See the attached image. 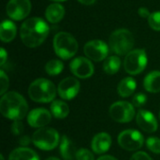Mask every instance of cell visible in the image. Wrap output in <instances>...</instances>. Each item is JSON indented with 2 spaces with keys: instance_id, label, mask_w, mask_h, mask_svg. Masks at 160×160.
<instances>
[{
  "instance_id": "obj_29",
  "label": "cell",
  "mask_w": 160,
  "mask_h": 160,
  "mask_svg": "<svg viewBox=\"0 0 160 160\" xmlns=\"http://www.w3.org/2000/svg\"><path fill=\"white\" fill-rule=\"evenodd\" d=\"M147 101V97L142 94V93H139V94H136L134 97H133V99H132V102H133V105L137 108H141L142 107Z\"/></svg>"
},
{
  "instance_id": "obj_17",
  "label": "cell",
  "mask_w": 160,
  "mask_h": 160,
  "mask_svg": "<svg viewBox=\"0 0 160 160\" xmlns=\"http://www.w3.org/2000/svg\"><path fill=\"white\" fill-rule=\"evenodd\" d=\"M65 15V8L60 4H52L45 10V16L48 22L52 23L59 22Z\"/></svg>"
},
{
  "instance_id": "obj_12",
  "label": "cell",
  "mask_w": 160,
  "mask_h": 160,
  "mask_svg": "<svg viewBox=\"0 0 160 160\" xmlns=\"http://www.w3.org/2000/svg\"><path fill=\"white\" fill-rule=\"evenodd\" d=\"M80 88V82L76 78L68 77L59 82L57 87V93L62 99L70 100L78 95Z\"/></svg>"
},
{
  "instance_id": "obj_24",
  "label": "cell",
  "mask_w": 160,
  "mask_h": 160,
  "mask_svg": "<svg viewBox=\"0 0 160 160\" xmlns=\"http://www.w3.org/2000/svg\"><path fill=\"white\" fill-rule=\"evenodd\" d=\"M120 67H121V60L116 55H112L107 57L103 64V69L109 75H113L116 72H118Z\"/></svg>"
},
{
  "instance_id": "obj_15",
  "label": "cell",
  "mask_w": 160,
  "mask_h": 160,
  "mask_svg": "<svg viewBox=\"0 0 160 160\" xmlns=\"http://www.w3.org/2000/svg\"><path fill=\"white\" fill-rule=\"evenodd\" d=\"M136 121L140 128L148 133H154L158 130V125L155 115L145 110H140L136 116Z\"/></svg>"
},
{
  "instance_id": "obj_34",
  "label": "cell",
  "mask_w": 160,
  "mask_h": 160,
  "mask_svg": "<svg viewBox=\"0 0 160 160\" xmlns=\"http://www.w3.org/2000/svg\"><path fill=\"white\" fill-rule=\"evenodd\" d=\"M7 57H8L7 52L5 51L4 48H1V50H0V65L1 66H4V64L7 60Z\"/></svg>"
},
{
  "instance_id": "obj_4",
  "label": "cell",
  "mask_w": 160,
  "mask_h": 160,
  "mask_svg": "<svg viewBox=\"0 0 160 160\" xmlns=\"http://www.w3.org/2000/svg\"><path fill=\"white\" fill-rule=\"evenodd\" d=\"M135 39L132 33L125 28L112 32L109 39L111 50L117 55H127L132 51Z\"/></svg>"
},
{
  "instance_id": "obj_38",
  "label": "cell",
  "mask_w": 160,
  "mask_h": 160,
  "mask_svg": "<svg viewBox=\"0 0 160 160\" xmlns=\"http://www.w3.org/2000/svg\"><path fill=\"white\" fill-rule=\"evenodd\" d=\"M46 160H60V159H58L57 158H47Z\"/></svg>"
},
{
  "instance_id": "obj_30",
  "label": "cell",
  "mask_w": 160,
  "mask_h": 160,
  "mask_svg": "<svg viewBox=\"0 0 160 160\" xmlns=\"http://www.w3.org/2000/svg\"><path fill=\"white\" fill-rule=\"evenodd\" d=\"M0 82H1V91L0 94L1 95H5L6 91L8 88V78L6 75V73L1 70L0 71Z\"/></svg>"
},
{
  "instance_id": "obj_11",
  "label": "cell",
  "mask_w": 160,
  "mask_h": 160,
  "mask_svg": "<svg viewBox=\"0 0 160 160\" xmlns=\"http://www.w3.org/2000/svg\"><path fill=\"white\" fill-rule=\"evenodd\" d=\"M6 11L8 17L15 21H21L26 18L31 11L30 0H9Z\"/></svg>"
},
{
  "instance_id": "obj_31",
  "label": "cell",
  "mask_w": 160,
  "mask_h": 160,
  "mask_svg": "<svg viewBox=\"0 0 160 160\" xmlns=\"http://www.w3.org/2000/svg\"><path fill=\"white\" fill-rule=\"evenodd\" d=\"M23 131V125L21 121H14L11 125V132L13 135H21Z\"/></svg>"
},
{
  "instance_id": "obj_41",
  "label": "cell",
  "mask_w": 160,
  "mask_h": 160,
  "mask_svg": "<svg viewBox=\"0 0 160 160\" xmlns=\"http://www.w3.org/2000/svg\"><path fill=\"white\" fill-rule=\"evenodd\" d=\"M159 120H160V112H159Z\"/></svg>"
},
{
  "instance_id": "obj_19",
  "label": "cell",
  "mask_w": 160,
  "mask_h": 160,
  "mask_svg": "<svg viewBox=\"0 0 160 160\" xmlns=\"http://www.w3.org/2000/svg\"><path fill=\"white\" fill-rule=\"evenodd\" d=\"M16 25L13 22L5 20L0 25V38L3 42H10L16 36Z\"/></svg>"
},
{
  "instance_id": "obj_37",
  "label": "cell",
  "mask_w": 160,
  "mask_h": 160,
  "mask_svg": "<svg viewBox=\"0 0 160 160\" xmlns=\"http://www.w3.org/2000/svg\"><path fill=\"white\" fill-rule=\"evenodd\" d=\"M98 160H118L117 158L112 157V156H102L99 158H98Z\"/></svg>"
},
{
  "instance_id": "obj_32",
  "label": "cell",
  "mask_w": 160,
  "mask_h": 160,
  "mask_svg": "<svg viewBox=\"0 0 160 160\" xmlns=\"http://www.w3.org/2000/svg\"><path fill=\"white\" fill-rule=\"evenodd\" d=\"M130 160H152V158L145 152H137L131 157Z\"/></svg>"
},
{
  "instance_id": "obj_23",
  "label": "cell",
  "mask_w": 160,
  "mask_h": 160,
  "mask_svg": "<svg viewBox=\"0 0 160 160\" xmlns=\"http://www.w3.org/2000/svg\"><path fill=\"white\" fill-rule=\"evenodd\" d=\"M51 112L55 118L64 119L68 115L69 108L66 102L62 100H54L51 104Z\"/></svg>"
},
{
  "instance_id": "obj_25",
  "label": "cell",
  "mask_w": 160,
  "mask_h": 160,
  "mask_svg": "<svg viewBox=\"0 0 160 160\" xmlns=\"http://www.w3.org/2000/svg\"><path fill=\"white\" fill-rule=\"evenodd\" d=\"M63 69H64V64L57 59L50 60L45 66L46 72L51 76H56L60 74L63 71Z\"/></svg>"
},
{
  "instance_id": "obj_8",
  "label": "cell",
  "mask_w": 160,
  "mask_h": 160,
  "mask_svg": "<svg viewBox=\"0 0 160 160\" xmlns=\"http://www.w3.org/2000/svg\"><path fill=\"white\" fill-rule=\"evenodd\" d=\"M110 115L117 123H128L135 117L134 105L128 101H117L110 107Z\"/></svg>"
},
{
  "instance_id": "obj_22",
  "label": "cell",
  "mask_w": 160,
  "mask_h": 160,
  "mask_svg": "<svg viewBox=\"0 0 160 160\" xmlns=\"http://www.w3.org/2000/svg\"><path fill=\"white\" fill-rule=\"evenodd\" d=\"M8 160H39V158L33 150L26 147H20L10 153Z\"/></svg>"
},
{
  "instance_id": "obj_39",
  "label": "cell",
  "mask_w": 160,
  "mask_h": 160,
  "mask_svg": "<svg viewBox=\"0 0 160 160\" xmlns=\"http://www.w3.org/2000/svg\"><path fill=\"white\" fill-rule=\"evenodd\" d=\"M52 1H56V2H62V1H66V0H52Z\"/></svg>"
},
{
  "instance_id": "obj_6",
  "label": "cell",
  "mask_w": 160,
  "mask_h": 160,
  "mask_svg": "<svg viewBox=\"0 0 160 160\" xmlns=\"http://www.w3.org/2000/svg\"><path fill=\"white\" fill-rule=\"evenodd\" d=\"M32 142L40 150L50 151L54 149L60 142L58 132L52 128H41L34 132Z\"/></svg>"
},
{
  "instance_id": "obj_1",
  "label": "cell",
  "mask_w": 160,
  "mask_h": 160,
  "mask_svg": "<svg viewBox=\"0 0 160 160\" xmlns=\"http://www.w3.org/2000/svg\"><path fill=\"white\" fill-rule=\"evenodd\" d=\"M50 28L47 22L38 17H33L24 21L20 29L22 43L29 48H36L47 38Z\"/></svg>"
},
{
  "instance_id": "obj_36",
  "label": "cell",
  "mask_w": 160,
  "mask_h": 160,
  "mask_svg": "<svg viewBox=\"0 0 160 160\" xmlns=\"http://www.w3.org/2000/svg\"><path fill=\"white\" fill-rule=\"evenodd\" d=\"M80 3H82V5H85V6H90V5H93L97 0H78Z\"/></svg>"
},
{
  "instance_id": "obj_13",
  "label": "cell",
  "mask_w": 160,
  "mask_h": 160,
  "mask_svg": "<svg viewBox=\"0 0 160 160\" xmlns=\"http://www.w3.org/2000/svg\"><path fill=\"white\" fill-rule=\"evenodd\" d=\"M71 72L78 78L87 79L94 74V66L92 62L85 57H77L70 63Z\"/></svg>"
},
{
  "instance_id": "obj_10",
  "label": "cell",
  "mask_w": 160,
  "mask_h": 160,
  "mask_svg": "<svg viewBox=\"0 0 160 160\" xmlns=\"http://www.w3.org/2000/svg\"><path fill=\"white\" fill-rule=\"evenodd\" d=\"M83 52L87 58L96 62H100L107 58L109 53V47L104 41L95 39L88 41L84 45Z\"/></svg>"
},
{
  "instance_id": "obj_9",
  "label": "cell",
  "mask_w": 160,
  "mask_h": 160,
  "mask_svg": "<svg viewBox=\"0 0 160 160\" xmlns=\"http://www.w3.org/2000/svg\"><path fill=\"white\" fill-rule=\"evenodd\" d=\"M118 144L127 151H136L143 144V136L135 129H127L118 136Z\"/></svg>"
},
{
  "instance_id": "obj_33",
  "label": "cell",
  "mask_w": 160,
  "mask_h": 160,
  "mask_svg": "<svg viewBox=\"0 0 160 160\" xmlns=\"http://www.w3.org/2000/svg\"><path fill=\"white\" fill-rule=\"evenodd\" d=\"M139 15L141 16V17H142V18H149V16H150V11L148 10V8H144V7H142V8H139Z\"/></svg>"
},
{
  "instance_id": "obj_7",
  "label": "cell",
  "mask_w": 160,
  "mask_h": 160,
  "mask_svg": "<svg viewBox=\"0 0 160 160\" xmlns=\"http://www.w3.org/2000/svg\"><path fill=\"white\" fill-rule=\"evenodd\" d=\"M147 66V54L142 49H136L129 52L124 60L125 70L130 75H138Z\"/></svg>"
},
{
  "instance_id": "obj_21",
  "label": "cell",
  "mask_w": 160,
  "mask_h": 160,
  "mask_svg": "<svg viewBox=\"0 0 160 160\" xmlns=\"http://www.w3.org/2000/svg\"><path fill=\"white\" fill-rule=\"evenodd\" d=\"M136 87H137L136 81L131 77H127L119 82L117 86V92L120 97L128 98L134 93Z\"/></svg>"
},
{
  "instance_id": "obj_35",
  "label": "cell",
  "mask_w": 160,
  "mask_h": 160,
  "mask_svg": "<svg viewBox=\"0 0 160 160\" xmlns=\"http://www.w3.org/2000/svg\"><path fill=\"white\" fill-rule=\"evenodd\" d=\"M30 142H31V140H30V138H29L28 136H22V137H21L20 140H19V143H20L21 145H22V147L28 145V144L30 143Z\"/></svg>"
},
{
  "instance_id": "obj_28",
  "label": "cell",
  "mask_w": 160,
  "mask_h": 160,
  "mask_svg": "<svg viewBox=\"0 0 160 160\" xmlns=\"http://www.w3.org/2000/svg\"><path fill=\"white\" fill-rule=\"evenodd\" d=\"M76 160H95V158L89 150L80 149L76 153Z\"/></svg>"
},
{
  "instance_id": "obj_3",
  "label": "cell",
  "mask_w": 160,
  "mask_h": 160,
  "mask_svg": "<svg viewBox=\"0 0 160 160\" xmlns=\"http://www.w3.org/2000/svg\"><path fill=\"white\" fill-rule=\"evenodd\" d=\"M56 88L54 84L47 79H38L34 81L28 88L29 98L38 103H49L55 98Z\"/></svg>"
},
{
  "instance_id": "obj_16",
  "label": "cell",
  "mask_w": 160,
  "mask_h": 160,
  "mask_svg": "<svg viewBox=\"0 0 160 160\" xmlns=\"http://www.w3.org/2000/svg\"><path fill=\"white\" fill-rule=\"evenodd\" d=\"M112 145V138L108 133L101 132L97 135L92 140L91 146L94 153L101 155L106 153Z\"/></svg>"
},
{
  "instance_id": "obj_5",
  "label": "cell",
  "mask_w": 160,
  "mask_h": 160,
  "mask_svg": "<svg viewBox=\"0 0 160 160\" xmlns=\"http://www.w3.org/2000/svg\"><path fill=\"white\" fill-rule=\"evenodd\" d=\"M53 49L57 56L68 60L75 55L78 51V42L69 33H57L53 38Z\"/></svg>"
},
{
  "instance_id": "obj_14",
  "label": "cell",
  "mask_w": 160,
  "mask_h": 160,
  "mask_svg": "<svg viewBox=\"0 0 160 160\" xmlns=\"http://www.w3.org/2000/svg\"><path fill=\"white\" fill-rule=\"evenodd\" d=\"M52 120V112L43 108L32 110L27 114V123L32 128H45Z\"/></svg>"
},
{
  "instance_id": "obj_20",
  "label": "cell",
  "mask_w": 160,
  "mask_h": 160,
  "mask_svg": "<svg viewBox=\"0 0 160 160\" xmlns=\"http://www.w3.org/2000/svg\"><path fill=\"white\" fill-rule=\"evenodd\" d=\"M143 86L147 92L158 93L160 92V71L150 72L143 81Z\"/></svg>"
},
{
  "instance_id": "obj_26",
  "label": "cell",
  "mask_w": 160,
  "mask_h": 160,
  "mask_svg": "<svg viewBox=\"0 0 160 160\" xmlns=\"http://www.w3.org/2000/svg\"><path fill=\"white\" fill-rule=\"evenodd\" d=\"M147 148L154 154H160V139L158 137H150L146 141Z\"/></svg>"
},
{
  "instance_id": "obj_18",
  "label": "cell",
  "mask_w": 160,
  "mask_h": 160,
  "mask_svg": "<svg viewBox=\"0 0 160 160\" xmlns=\"http://www.w3.org/2000/svg\"><path fill=\"white\" fill-rule=\"evenodd\" d=\"M59 151L62 156V158L65 160H73L76 158V148L72 142L67 137L63 136L60 141V146Z\"/></svg>"
},
{
  "instance_id": "obj_27",
  "label": "cell",
  "mask_w": 160,
  "mask_h": 160,
  "mask_svg": "<svg viewBox=\"0 0 160 160\" xmlns=\"http://www.w3.org/2000/svg\"><path fill=\"white\" fill-rule=\"evenodd\" d=\"M148 23L153 30L160 31V11H155L150 14Z\"/></svg>"
},
{
  "instance_id": "obj_2",
  "label": "cell",
  "mask_w": 160,
  "mask_h": 160,
  "mask_svg": "<svg viewBox=\"0 0 160 160\" xmlns=\"http://www.w3.org/2000/svg\"><path fill=\"white\" fill-rule=\"evenodd\" d=\"M27 112L28 104L22 95L13 91L3 95L0 100V112L4 117L20 121L27 114Z\"/></svg>"
},
{
  "instance_id": "obj_40",
  "label": "cell",
  "mask_w": 160,
  "mask_h": 160,
  "mask_svg": "<svg viewBox=\"0 0 160 160\" xmlns=\"http://www.w3.org/2000/svg\"><path fill=\"white\" fill-rule=\"evenodd\" d=\"M0 158H1V160H5V158H4V156H3V155H1V157H0Z\"/></svg>"
}]
</instances>
